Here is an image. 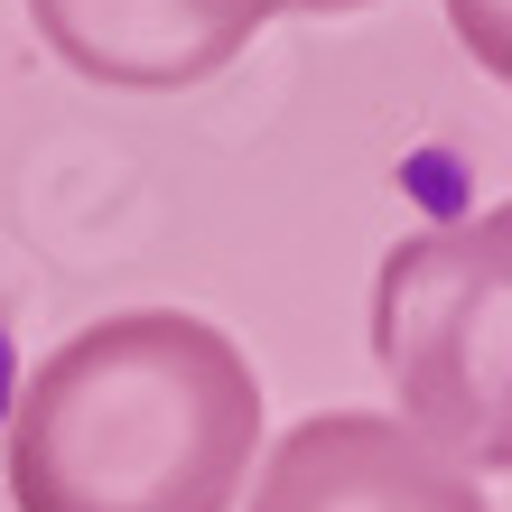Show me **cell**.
I'll list each match as a JSON object with an SVG mask.
<instances>
[{
  "label": "cell",
  "mask_w": 512,
  "mask_h": 512,
  "mask_svg": "<svg viewBox=\"0 0 512 512\" xmlns=\"http://www.w3.org/2000/svg\"><path fill=\"white\" fill-rule=\"evenodd\" d=\"M373 354L410 438L466 475H512V205L419 224L382 252Z\"/></svg>",
  "instance_id": "2"
},
{
  "label": "cell",
  "mask_w": 512,
  "mask_h": 512,
  "mask_svg": "<svg viewBox=\"0 0 512 512\" xmlns=\"http://www.w3.org/2000/svg\"><path fill=\"white\" fill-rule=\"evenodd\" d=\"M289 0H28L38 38L75 75L122 84V94H177V84L224 75Z\"/></svg>",
  "instance_id": "4"
},
{
  "label": "cell",
  "mask_w": 512,
  "mask_h": 512,
  "mask_svg": "<svg viewBox=\"0 0 512 512\" xmlns=\"http://www.w3.org/2000/svg\"><path fill=\"white\" fill-rule=\"evenodd\" d=\"M289 10H364V0H289Z\"/></svg>",
  "instance_id": "6"
},
{
  "label": "cell",
  "mask_w": 512,
  "mask_h": 512,
  "mask_svg": "<svg viewBox=\"0 0 512 512\" xmlns=\"http://www.w3.org/2000/svg\"><path fill=\"white\" fill-rule=\"evenodd\" d=\"M447 28L466 38V56L494 84H512V0H447Z\"/></svg>",
  "instance_id": "5"
},
{
  "label": "cell",
  "mask_w": 512,
  "mask_h": 512,
  "mask_svg": "<svg viewBox=\"0 0 512 512\" xmlns=\"http://www.w3.org/2000/svg\"><path fill=\"white\" fill-rule=\"evenodd\" d=\"M261 447V382L224 326L131 308L66 336L10 410L19 512H233Z\"/></svg>",
  "instance_id": "1"
},
{
  "label": "cell",
  "mask_w": 512,
  "mask_h": 512,
  "mask_svg": "<svg viewBox=\"0 0 512 512\" xmlns=\"http://www.w3.org/2000/svg\"><path fill=\"white\" fill-rule=\"evenodd\" d=\"M252 512H494L466 466L382 410H317L270 447Z\"/></svg>",
  "instance_id": "3"
}]
</instances>
